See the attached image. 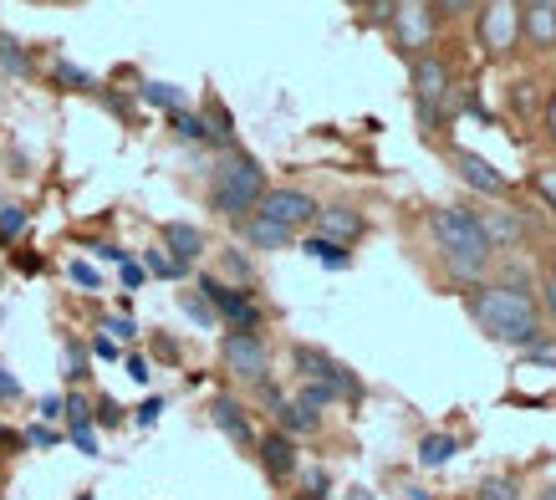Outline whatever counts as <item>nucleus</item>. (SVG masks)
I'll use <instances>...</instances> for the list:
<instances>
[{"label": "nucleus", "instance_id": "obj_1", "mask_svg": "<svg viewBox=\"0 0 556 500\" xmlns=\"http://www.w3.org/2000/svg\"><path fill=\"white\" fill-rule=\"evenodd\" d=\"M470 317L485 327L495 342L521 352L546 348V322H541V301L526 286V276H501V282H475L470 286Z\"/></svg>", "mask_w": 556, "mask_h": 500}, {"label": "nucleus", "instance_id": "obj_2", "mask_svg": "<svg viewBox=\"0 0 556 500\" xmlns=\"http://www.w3.org/2000/svg\"><path fill=\"white\" fill-rule=\"evenodd\" d=\"M429 235H434L439 261L450 266L455 282L475 286V282H485V271L495 266V250H490L475 204H434V210H429Z\"/></svg>", "mask_w": 556, "mask_h": 500}, {"label": "nucleus", "instance_id": "obj_3", "mask_svg": "<svg viewBox=\"0 0 556 500\" xmlns=\"http://www.w3.org/2000/svg\"><path fill=\"white\" fill-rule=\"evenodd\" d=\"M266 189H270V184H266V168L255 164L251 153L230 149L225 159H219L215 179H210V210L236 225V220L255 215V204H261V195H266Z\"/></svg>", "mask_w": 556, "mask_h": 500}, {"label": "nucleus", "instance_id": "obj_4", "mask_svg": "<svg viewBox=\"0 0 556 500\" xmlns=\"http://www.w3.org/2000/svg\"><path fill=\"white\" fill-rule=\"evenodd\" d=\"M408 87H414V108H419L424 134H439V128H444V113H450V92H455V77L444 67V57H439V51L408 57Z\"/></svg>", "mask_w": 556, "mask_h": 500}, {"label": "nucleus", "instance_id": "obj_5", "mask_svg": "<svg viewBox=\"0 0 556 500\" xmlns=\"http://www.w3.org/2000/svg\"><path fill=\"white\" fill-rule=\"evenodd\" d=\"M475 41H480V51H485L490 62L516 57L526 41L521 0H480V11H475Z\"/></svg>", "mask_w": 556, "mask_h": 500}, {"label": "nucleus", "instance_id": "obj_6", "mask_svg": "<svg viewBox=\"0 0 556 500\" xmlns=\"http://www.w3.org/2000/svg\"><path fill=\"white\" fill-rule=\"evenodd\" d=\"M388 36L399 41L404 57L434 51V36H439L434 5H429V0H393V5H388Z\"/></svg>", "mask_w": 556, "mask_h": 500}, {"label": "nucleus", "instance_id": "obj_7", "mask_svg": "<svg viewBox=\"0 0 556 500\" xmlns=\"http://www.w3.org/2000/svg\"><path fill=\"white\" fill-rule=\"evenodd\" d=\"M219 367L236 378V384H266L270 378V348L261 333H225V342H219Z\"/></svg>", "mask_w": 556, "mask_h": 500}, {"label": "nucleus", "instance_id": "obj_8", "mask_svg": "<svg viewBox=\"0 0 556 500\" xmlns=\"http://www.w3.org/2000/svg\"><path fill=\"white\" fill-rule=\"evenodd\" d=\"M321 204L306 195V189H296V184H276V189H266L261 195V204H255V215L270 220V225H281V230H312V220H317Z\"/></svg>", "mask_w": 556, "mask_h": 500}, {"label": "nucleus", "instance_id": "obj_9", "mask_svg": "<svg viewBox=\"0 0 556 500\" xmlns=\"http://www.w3.org/2000/svg\"><path fill=\"white\" fill-rule=\"evenodd\" d=\"M291 363H296V373L302 378H312V384H327L338 399L357 403L363 399V384H357V373L353 367H342L332 352H321V348H291Z\"/></svg>", "mask_w": 556, "mask_h": 500}, {"label": "nucleus", "instance_id": "obj_10", "mask_svg": "<svg viewBox=\"0 0 556 500\" xmlns=\"http://www.w3.org/2000/svg\"><path fill=\"white\" fill-rule=\"evenodd\" d=\"M200 291H204V301H210V312L225 317L236 333H261V307H255L240 286L219 282V276H200Z\"/></svg>", "mask_w": 556, "mask_h": 500}, {"label": "nucleus", "instance_id": "obj_11", "mask_svg": "<svg viewBox=\"0 0 556 500\" xmlns=\"http://www.w3.org/2000/svg\"><path fill=\"white\" fill-rule=\"evenodd\" d=\"M255 460H261V470H266V480H291L296 475V439L281 429H270L255 439Z\"/></svg>", "mask_w": 556, "mask_h": 500}, {"label": "nucleus", "instance_id": "obj_12", "mask_svg": "<svg viewBox=\"0 0 556 500\" xmlns=\"http://www.w3.org/2000/svg\"><path fill=\"white\" fill-rule=\"evenodd\" d=\"M480 225H485V240L490 250L501 255V250H521L526 235H531V225H526L516 210H506V204H490V210H480Z\"/></svg>", "mask_w": 556, "mask_h": 500}, {"label": "nucleus", "instance_id": "obj_13", "mask_svg": "<svg viewBox=\"0 0 556 500\" xmlns=\"http://www.w3.org/2000/svg\"><path fill=\"white\" fill-rule=\"evenodd\" d=\"M312 225H317V235L338 240V246H353V240H363V235H368V220H363V210H357V204H321Z\"/></svg>", "mask_w": 556, "mask_h": 500}, {"label": "nucleus", "instance_id": "obj_14", "mask_svg": "<svg viewBox=\"0 0 556 500\" xmlns=\"http://www.w3.org/2000/svg\"><path fill=\"white\" fill-rule=\"evenodd\" d=\"M450 164H455V174L465 184H470L475 195H485V200H501L506 195V179L495 174V168L480 159V153H470V149H450Z\"/></svg>", "mask_w": 556, "mask_h": 500}, {"label": "nucleus", "instance_id": "obj_15", "mask_svg": "<svg viewBox=\"0 0 556 500\" xmlns=\"http://www.w3.org/2000/svg\"><path fill=\"white\" fill-rule=\"evenodd\" d=\"M210 418H215V429H225L236 439L240 450H251L255 445V429H251V414H245V403L230 399V393H215L210 399Z\"/></svg>", "mask_w": 556, "mask_h": 500}, {"label": "nucleus", "instance_id": "obj_16", "mask_svg": "<svg viewBox=\"0 0 556 500\" xmlns=\"http://www.w3.org/2000/svg\"><path fill=\"white\" fill-rule=\"evenodd\" d=\"M521 26L531 51H556V0L552 5H521Z\"/></svg>", "mask_w": 556, "mask_h": 500}, {"label": "nucleus", "instance_id": "obj_17", "mask_svg": "<svg viewBox=\"0 0 556 500\" xmlns=\"http://www.w3.org/2000/svg\"><path fill=\"white\" fill-rule=\"evenodd\" d=\"M236 230H240V240L251 250H287L296 235L291 230H281V225H270V220H261V215H245V220H236Z\"/></svg>", "mask_w": 556, "mask_h": 500}, {"label": "nucleus", "instance_id": "obj_18", "mask_svg": "<svg viewBox=\"0 0 556 500\" xmlns=\"http://www.w3.org/2000/svg\"><path fill=\"white\" fill-rule=\"evenodd\" d=\"M270 414H276V429L291 434V439H296V434H317L321 429V414L317 409H306L302 399H281Z\"/></svg>", "mask_w": 556, "mask_h": 500}, {"label": "nucleus", "instance_id": "obj_19", "mask_svg": "<svg viewBox=\"0 0 556 500\" xmlns=\"http://www.w3.org/2000/svg\"><path fill=\"white\" fill-rule=\"evenodd\" d=\"M164 246L174 250L179 266H194V261L204 255V235L194 230V225H164Z\"/></svg>", "mask_w": 556, "mask_h": 500}, {"label": "nucleus", "instance_id": "obj_20", "mask_svg": "<svg viewBox=\"0 0 556 500\" xmlns=\"http://www.w3.org/2000/svg\"><path fill=\"white\" fill-rule=\"evenodd\" d=\"M302 250H312L321 266H348V246H338V240H327V235H306V246Z\"/></svg>", "mask_w": 556, "mask_h": 500}, {"label": "nucleus", "instance_id": "obj_21", "mask_svg": "<svg viewBox=\"0 0 556 500\" xmlns=\"http://www.w3.org/2000/svg\"><path fill=\"white\" fill-rule=\"evenodd\" d=\"M429 5H434L439 21H465V16L480 11V0H429Z\"/></svg>", "mask_w": 556, "mask_h": 500}, {"label": "nucleus", "instance_id": "obj_22", "mask_svg": "<svg viewBox=\"0 0 556 500\" xmlns=\"http://www.w3.org/2000/svg\"><path fill=\"white\" fill-rule=\"evenodd\" d=\"M480 500H521V485L506 480V475H490V480L480 485Z\"/></svg>", "mask_w": 556, "mask_h": 500}, {"label": "nucleus", "instance_id": "obj_23", "mask_svg": "<svg viewBox=\"0 0 556 500\" xmlns=\"http://www.w3.org/2000/svg\"><path fill=\"white\" fill-rule=\"evenodd\" d=\"M536 301H541V317H552V327H556V271H541Z\"/></svg>", "mask_w": 556, "mask_h": 500}, {"label": "nucleus", "instance_id": "obj_24", "mask_svg": "<svg viewBox=\"0 0 556 500\" xmlns=\"http://www.w3.org/2000/svg\"><path fill=\"white\" fill-rule=\"evenodd\" d=\"M0 62H5V72H16V77H26V72H31V57H26L16 41H5V36H0Z\"/></svg>", "mask_w": 556, "mask_h": 500}, {"label": "nucleus", "instance_id": "obj_25", "mask_svg": "<svg viewBox=\"0 0 556 500\" xmlns=\"http://www.w3.org/2000/svg\"><path fill=\"white\" fill-rule=\"evenodd\" d=\"M450 450H455V439H424L419 460H424V465H444V460H450Z\"/></svg>", "mask_w": 556, "mask_h": 500}, {"label": "nucleus", "instance_id": "obj_26", "mask_svg": "<svg viewBox=\"0 0 556 500\" xmlns=\"http://www.w3.org/2000/svg\"><path fill=\"white\" fill-rule=\"evenodd\" d=\"M21 230H26V210L5 204V210H0V240H16Z\"/></svg>", "mask_w": 556, "mask_h": 500}, {"label": "nucleus", "instance_id": "obj_27", "mask_svg": "<svg viewBox=\"0 0 556 500\" xmlns=\"http://www.w3.org/2000/svg\"><path fill=\"white\" fill-rule=\"evenodd\" d=\"M169 123H174V134H179V138H210V134H204V123L194 113H179V108H174Z\"/></svg>", "mask_w": 556, "mask_h": 500}, {"label": "nucleus", "instance_id": "obj_28", "mask_svg": "<svg viewBox=\"0 0 556 500\" xmlns=\"http://www.w3.org/2000/svg\"><path fill=\"white\" fill-rule=\"evenodd\" d=\"M531 189L556 210V168H536V174H531Z\"/></svg>", "mask_w": 556, "mask_h": 500}, {"label": "nucleus", "instance_id": "obj_29", "mask_svg": "<svg viewBox=\"0 0 556 500\" xmlns=\"http://www.w3.org/2000/svg\"><path fill=\"white\" fill-rule=\"evenodd\" d=\"M143 261H149V271H153V276H185V271H189V266H179L174 255H159V250H149Z\"/></svg>", "mask_w": 556, "mask_h": 500}, {"label": "nucleus", "instance_id": "obj_30", "mask_svg": "<svg viewBox=\"0 0 556 500\" xmlns=\"http://www.w3.org/2000/svg\"><path fill=\"white\" fill-rule=\"evenodd\" d=\"M56 83L77 87V92H87V87H98V83H92V77H87L83 67H72V62H62V67H56Z\"/></svg>", "mask_w": 556, "mask_h": 500}, {"label": "nucleus", "instance_id": "obj_31", "mask_svg": "<svg viewBox=\"0 0 556 500\" xmlns=\"http://www.w3.org/2000/svg\"><path fill=\"white\" fill-rule=\"evenodd\" d=\"M541 134L556 149V92H546V102H541Z\"/></svg>", "mask_w": 556, "mask_h": 500}, {"label": "nucleus", "instance_id": "obj_32", "mask_svg": "<svg viewBox=\"0 0 556 500\" xmlns=\"http://www.w3.org/2000/svg\"><path fill=\"white\" fill-rule=\"evenodd\" d=\"M143 98L159 102V108H179V92H174V87H164V83H149V87H143Z\"/></svg>", "mask_w": 556, "mask_h": 500}, {"label": "nucleus", "instance_id": "obj_33", "mask_svg": "<svg viewBox=\"0 0 556 500\" xmlns=\"http://www.w3.org/2000/svg\"><path fill=\"white\" fill-rule=\"evenodd\" d=\"M185 307H189V317H194V322H204V327L215 322V312H210V301H204V297H185Z\"/></svg>", "mask_w": 556, "mask_h": 500}, {"label": "nucleus", "instance_id": "obj_34", "mask_svg": "<svg viewBox=\"0 0 556 500\" xmlns=\"http://www.w3.org/2000/svg\"><path fill=\"white\" fill-rule=\"evenodd\" d=\"M225 271L240 276V282H251V266H245V255H236V250H225Z\"/></svg>", "mask_w": 556, "mask_h": 500}, {"label": "nucleus", "instance_id": "obj_35", "mask_svg": "<svg viewBox=\"0 0 556 500\" xmlns=\"http://www.w3.org/2000/svg\"><path fill=\"white\" fill-rule=\"evenodd\" d=\"M108 333H113V337H123V342H134V322H123V317H113V322H108Z\"/></svg>", "mask_w": 556, "mask_h": 500}, {"label": "nucleus", "instance_id": "obj_36", "mask_svg": "<svg viewBox=\"0 0 556 500\" xmlns=\"http://www.w3.org/2000/svg\"><path fill=\"white\" fill-rule=\"evenodd\" d=\"M72 282H77V286H98V271H87L83 261H77V266H72Z\"/></svg>", "mask_w": 556, "mask_h": 500}, {"label": "nucleus", "instance_id": "obj_37", "mask_svg": "<svg viewBox=\"0 0 556 500\" xmlns=\"http://www.w3.org/2000/svg\"><path fill=\"white\" fill-rule=\"evenodd\" d=\"M67 378H83V348H67Z\"/></svg>", "mask_w": 556, "mask_h": 500}, {"label": "nucleus", "instance_id": "obj_38", "mask_svg": "<svg viewBox=\"0 0 556 500\" xmlns=\"http://www.w3.org/2000/svg\"><path fill=\"white\" fill-rule=\"evenodd\" d=\"M128 373H134L138 384H149V363H143V358H128Z\"/></svg>", "mask_w": 556, "mask_h": 500}, {"label": "nucleus", "instance_id": "obj_39", "mask_svg": "<svg viewBox=\"0 0 556 500\" xmlns=\"http://www.w3.org/2000/svg\"><path fill=\"white\" fill-rule=\"evenodd\" d=\"M21 388H16V378H5V367H0V399H16Z\"/></svg>", "mask_w": 556, "mask_h": 500}, {"label": "nucleus", "instance_id": "obj_40", "mask_svg": "<svg viewBox=\"0 0 556 500\" xmlns=\"http://www.w3.org/2000/svg\"><path fill=\"white\" fill-rule=\"evenodd\" d=\"M541 500H556V485H546V490H541Z\"/></svg>", "mask_w": 556, "mask_h": 500}, {"label": "nucleus", "instance_id": "obj_41", "mask_svg": "<svg viewBox=\"0 0 556 500\" xmlns=\"http://www.w3.org/2000/svg\"><path fill=\"white\" fill-rule=\"evenodd\" d=\"M348 5H378V0H348Z\"/></svg>", "mask_w": 556, "mask_h": 500}, {"label": "nucleus", "instance_id": "obj_42", "mask_svg": "<svg viewBox=\"0 0 556 500\" xmlns=\"http://www.w3.org/2000/svg\"><path fill=\"white\" fill-rule=\"evenodd\" d=\"M546 271H556V246H552V266H546Z\"/></svg>", "mask_w": 556, "mask_h": 500}]
</instances>
